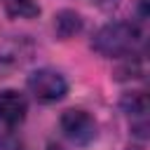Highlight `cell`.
Listing matches in <instances>:
<instances>
[{"mask_svg": "<svg viewBox=\"0 0 150 150\" xmlns=\"http://www.w3.org/2000/svg\"><path fill=\"white\" fill-rule=\"evenodd\" d=\"M129 150H145L143 145H129Z\"/></svg>", "mask_w": 150, "mask_h": 150, "instance_id": "ba28073f", "label": "cell"}, {"mask_svg": "<svg viewBox=\"0 0 150 150\" xmlns=\"http://www.w3.org/2000/svg\"><path fill=\"white\" fill-rule=\"evenodd\" d=\"M122 110L138 122L141 129H145V115H148V96L143 91H131L122 98Z\"/></svg>", "mask_w": 150, "mask_h": 150, "instance_id": "5b68a950", "label": "cell"}, {"mask_svg": "<svg viewBox=\"0 0 150 150\" xmlns=\"http://www.w3.org/2000/svg\"><path fill=\"white\" fill-rule=\"evenodd\" d=\"M47 150H63V148H61V145H54V143H52V145H49Z\"/></svg>", "mask_w": 150, "mask_h": 150, "instance_id": "9c48e42d", "label": "cell"}, {"mask_svg": "<svg viewBox=\"0 0 150 150\" xmlns=\"http://www.w3.org/2000/svg\"><path fill=\"white\" fill-rule=\"evenodd\" d=\"M59 127H61V131H63V136L70 141V143H75V145H89L94 138H96V120L87 112V110H82V108H68V110H63V115H61V120H59Z\"/></svg>", "mask_w": 150, "mask_h": 150, "instance_id": "3957f363", "label": "cell"}, {"mask_svg": "<svg viewBox=\"0 0 150 150\" xmlns=\"http://www.w3.org/2000/svg\"><path fill=\"white\" fill-rule=\"evenodd\" d=\"M141 30L136 23L129 21H112L101 26L91 38V49L108 59H122V56H136L141 47Z\"/></svg>", "mask_w": 150, "mask_h": 150, "instance_id": "6da1fadb", "label": "cell"}, {"mask_svg": "<svg viewBox=\"0 0 150 150\" xmlns=\"http://www.w3.org/2000/svg\"><path fill=\"white\" fill-rule=\"evenodd\" d=\"M26 96L16 89L0 91V134H12L26 120Z\"/></svg>", "mask_w": 150, "mask_h": 150, "instance_id": "277c9868", "label": "cell"}, {"mask_svg": "<svg viewBox=\"0 0 150 150\" xmlns=\"http://www.w3.org/2000/svg\"><path fill=\"white\" fill-rule=\"evenodd\" d=\"M28 91L33 94L35 101L40 103H56L66 96L68 82L59 70L52 68H40L28 77Z\"/></svg>", "mask_w": 150, "mask_h": 150, "instance_id": "7a4b0ae2", "label": "cell"}, {"mask_svg": "<svg viewBox=\"0 0 150 150\" xmlns=\"http://www.w3.org/2000/svg\"><path fill=\"white\" fill-rule=\"evenodd\" d=\"M7 16L12 19H35L40 14L38 0H0Z\"/></svg>", "mask_w": 150, "mask_h": 150, "instance_id": "52a82bcc", "label": "cell"}, {"mask_svg": "<svg viewBox=\"0 0 150 150\" xmlns=\"http://www.w3.org/2000/svg\"><path fill=\"white\" fill-rule=\"evenodd\" d=\"M54 19H56V21H54V28H56V33H59L61 38H73V35L80 33L82 26H84L82 16H80L77 12H73V9H63V12H59Z\"/></svg>", "mask_w": 150, "mask_h": 150, "instance_id": "8992f818", "label": "cell"}]
</instances>
